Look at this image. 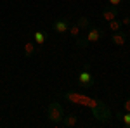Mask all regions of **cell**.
Wrapping results in <instances>:
<instances>
[{
	"label": "cell",
	"mask_w": 130,
	"mask_h": 128,
	"mask_svg": "<svg viewBox=\"0 0 130 128\" xmlns=\"http://www.w3.org/2000/svg\"><path fill=\"white\" fill-rule=\"evenodd\" d=\"M47 118L50 123L54 125H61V121L64 118V109L59 102H50L49 107H47Z\"/></svg>",
	"instance_id": "obj_1"
},
{
	"label": "cell",
	"mask_w": 130,
	"mask_h": 128,
	"mask_svg": "<svg viewBox=\"0 0 130 128\" xmlns=\"http://www.w3.org/2000/svg\"><path fill=\"white\" fill-rule=\"evenodd\" d=\"M78 87H82V88H94L95 87V78L89 71V64L78 73Z\"/></svg>",
	"instance_id": "obj_2"
},
{
	"label": "cell",
	"mask_w": 130,
	"mask_h": 128,
	"mask_svg": "<svg viewBox=\"0 0 130 128\" xmlns=\"http://www.w3.org/2000/svg\"><path fill=\"white\" fill-rule=\"evenodd\" d=\"M70 24H71L70 17H59V19H56L52 23V30L56 33H59V35H66L68 30H70Z\"/></svg>",
	"instance_id": "obj_3"
},
{
	"label": "cell",
	"mask_w": 130,
	"mask_h": 128,
	"mask_svg": "<svg viewBox=\"0 0 130 128\" xmlns=\"http://www.w3.org/2000/svg\"><path fill=\"white\" fill-rule=\"evenodd\" d=\"M104 35H106V33H104L102 28H89V30H87V35H85V40H87L89 43H95V42H99Z\"/></svg>",
	"instance_id": "obj_4"
},
{
	"label": "cell",
	"mask_w": 130,
	"mask_h": 128,
	"mask_svg": "<svg viewBox=\"0 0 130 128\" xmlns=\"http://www.w3.org/2000/svg\"><path fill=\"white\" fill-rule=\"evenodd\" d=\"M47 36H49V35H47L43 30H37V31L31 33V40L37 43V47H38V45H43V43L47 42Z\"/></svg>",
	"instance_id": "obj_5"
},
{
	"label": "cell",
	"mask_w": 130,
	"mask_h": 128,
	"mask_svg": "<svg viewBox=\"0 0 130 128\" xmlns=\"http://www.w3.org/2000/svg\"><path fill=\"white\" fill-rule=\"evenodd\" d=\"M76 123H78V114H75V113H70V114H64V118L61 121V125L62 126H76Z\"/></svg>",
	"instance_id": "obj_6"
},
{
	"label": "cell",
	"mask_w": 130,
	"mask_h": 128,
	"mask_svg": "<svg viewBox=\"0 0 130 128\" xmlns=\"http://www.w3.org/2000/svg\"><path fill=\"white\" fill-rule=\"evenodd\" d=\"M111 42H113L115 45H118V47H123V45L127 43V33H123V31L113 33V35H111Z\"/></svg>",
	"instance_id": "obj_7"
},
{
	"label": "cell",
	"mask_w": 130,
	"mask_h": 128,
	"mask_svg": "<svg viewBox=\"0 0 130 128\" xmlns=\"http://www.w3.org/2000/svg\"><path fill=\"white\" fill-rule=\"evenodd\" d=\"M118 17V9L116 7H109V9H104L102 10V19L104 21H113V19H116Z\"/></svg>",
	"instance_id": "obj_8"
},
{
	"label": "cell",
	"mask_w": 130,
	"mask_h": 128,
	"mask_svg": "<svg viewBox=\"0 0 130 128\" xmlns=\"http://www.w3.org/2000/svg\"><path fill=\"white\" fill-rule=\"evenodd\" d=\"M115 116L123 123L125 128H130V113H127V111H125V113H120V111H118V113H115Z\"/></svg>",
	"instance_id": "obj_9"
},
{
	"label": "cell",
	"mask_w": 130,
	"mask_h": 128,
	"mask_svg": "<svg viewBox=\"0 0 130 128\" xmlns=\"http://www.w3.org/2000/svg\"><path fill=\"white\" fill-rule=\"evenodd\" d=\"M35 49H37V43H35L33 40H28V42L24 43V47H23L24 56H26V57H31V56H33V52H35Z\"/></svg>",
	"instance_id": "obj_10"
},
{
	"label": "cell",
	"mask_w": 130,
	"mask_h": 128,
	"mask_svg": "<svg viewBox=\"0 0 130 128\" xmlns=\"http://www.w3.org/2000/svg\"><path fill=\"white\" fill-rule=\"evenodd\" d=\"M75 23L78 24V28H80L82 31H87V30L90 28V19L87 17V16H82V17H78Z\"/></svg>",
	"instance_id": "obj_11"
},
{
	"label": "cell",
	"mask_w": 130,
	"mask_h": 128,
	"mask_svg": "<svg viewBox=\"0 0 130 128\" xmlns=\"http://www.w3.org/2000/svg\"><path fill=\"white\" fill-rule=\"evenodd\" d=\"M108 28H109L111 33H116V31H121V28H123V24H121L120 19H113L108 23Z\"/></svg>",
	"instance_id": "obj_12"
},
{
	"label": "cell",
	"mask_w": 130,
	"mask_h": 128,
	"mask_svg": "<svg viewBox=\"0 0 130 128\" xmlns=\"http://www.w3.org/2000/svg\"><path fill=\"white\" fill-rule=\"evenodd\" d=\"M68 33H70L73 38H78V36H80V33H82V30L78 28V24H76V23H71V24H70V30H68Z\"/></svg>",
	"instance_id": "obj_13"
},
{
	"label": "cell",
	"mask_w": 130,
	"mask_h": 128,
	"mask_svg": "<svg viewBox=\"0 0 130 128\" xmlns=\"http://www.w3.org/2000/svg\"><path fill=\"white\" fill-rule=\"evenodd\" d=\"M75 40H76V47H78V49H85V47L89 45V42L85 38H80V36H78V38H75Z\"/></svg>",
	"instance_id": "obj_14"
},
{
	"label": "cell",
	"mask_w": 130,
	"mask_h": 128,
	"mask_svg": "<svg viewBox=\"0 0 130 128\" xmlns=\"http://www.w3.org/2000/svg\"><path fill=\"white\" fill-rule=\"evenodd\" d=\"M108 2L111 4V7H116V9H120L121 5L125 4V0H108Z\"/></svg>",
	"instance_id": "obj_15"
},
{
	"label": "cell",
	"mask_w": 130,
	"mask_h": 128,
	"mask_svg": "<svg viewBox=\"0 0 130 128\" xmlns=\"http://www.w3.org/2000/svg\"><path fill=\"white\" fill-rule=\"evenodd\" d=\"M120 21H121V24H123V26H130V17H127V16H125L123 19H120Z\"/></svg>",
	"instance_id": "obj_16"
},
{
	"label": "cell",
	"mask_w": 130,
	"mask_h": 128,
	"mask_svg": "<svg viewBox=\"0 0 130 128\" xmlns=\"http://www.w3.org/2000/svg\"><path fill=\"white\" fill-rule=\"evenodd\" d=\"M125 111H127V113H130V97L125 100Z\"/></svg>",
	"instance_id": "obj_17"
},
{
	"label": "cell",
	"mask_w": 130,
	"mask_h": 128,
	"mask_svg": "<svg viewBox=\"0 0 130 128\" xmlns=\"http://www.w3.org/2000/svg\"><path fill=\"white\" fill-rule=\"evenodd\" d=\"M128 4H130V0H128Z\"/></svg>",
	"instance_id": "obj_18"
}]
</instances>
